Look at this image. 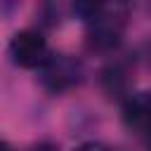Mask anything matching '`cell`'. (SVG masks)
<instances>
[{"mask_svg": "<svg viewBox=\"0 0 151 151\" xmlns=\"http://www.w3.org/2000/svg\"><path fill=\"white\" fill-rule=\"evenodd\" d=\"M31 151H57V146L50 144V142H40V144H35Z\"/></svg>", "mask_w": 151, "mask_h": 151, "instance_id": "cell-8", "label": "cell"}, {"mask_svg": "<svg viewBox=\"0 0 151 151\" xmlns=\"http://www.w3.org/2000/svg\"><path fill=\"white\" fill-rule=\"evenodd\" d=\"M73 151H109L104 144H99V142H83V144H78Z\"/></svg>", "mask_w": 151, "mask_h": 151, "instance_id": "cell-6", "label": "cell"}, {"mask_svg": "<svg viewBox=\"0 0 151 151\" xmlns=\"http://www.w3.org/2000/svg\"><path fill=\"white\" fill-rule=\"evenodd\" d=\"M139 137L144 139V144H146V149L151 151V118H149V123H146V125H144V127L139 130Z\"/></svg>", "mask_w": 151, "mask_h": 151, "instance_id": "cell-7", "label": "cell"}, {"mask_svg": "<svg viewBox=\"0 0 151 151\" xmlns=\"http://www.w3.org/2000/svg\"><path fill=\"white\" fill-rule=\"evenodd\" d=\"M99 85L109 97H130V71L123 61H111L99 71Z\"/></svg>", "mask_w": 151, "mask_h": 151, "instance_id": "cell-5", "label": "cell"}, {"mask_svg": "<svg viewBox=\"0 0 151 151\" xmlns=\"http://www.w3.org/2000/svg\"><path fill=\"white\" fill-rule=\"evenodd\" d=\"M7 52H9L12 61L17 66H21V68H40L52 54L50 47H47V40L35 28L17 31L12 35V40H9Z\"/></svg>", "mask_w": 151, "mask_h": 151, "instance_id": "cell-3", "label": "cell"}, {"mask_svg": "<svg viewBox=\"0 0 151 151\" xmlns=\"http://www.w3.org/2000/svg\"><path fill=\"white\" fill-rule=\"evenodd\" d=\"M73 12L87 24V47L94 52H111L118 47L125 28L127 9L123 5H76Z\"/></svg>", "mask_w": 151, "mask_h": 151, "instance_id": "cell-1", "label": "cell"}, {"mask_svg": "<svg viewBox=\"0 0 151 151\" xmlns=\"http://www.w3.org/2000/svg\"><path fill=\"white\" fill-rule=\"evenodd\" d=\"M40 83L45 90L61 94L71 87H76L83 80V66L78 59H73L71 54H61V52H52L50 59L38 68Z\"/></svg>", "mask_w": 151, "mask_h": 151, "instance_id": "cell-2", "label": "cell"}, {"mask_svg": "<svg viewBox=\"0 0 151 151\" xmlns=\"http://www.w3.org/2000/svg\"><path fill=\"white\" fill-rule=\"evenodd\" d=\"M151 118V94L149 92H132L130 97L123 99V120L130 130H139L149 123Z\"/></svg>", "mask_w": 151, "mask_h": 151, "instance_id": "cell-4", "label": "cell"}]
</instances>
